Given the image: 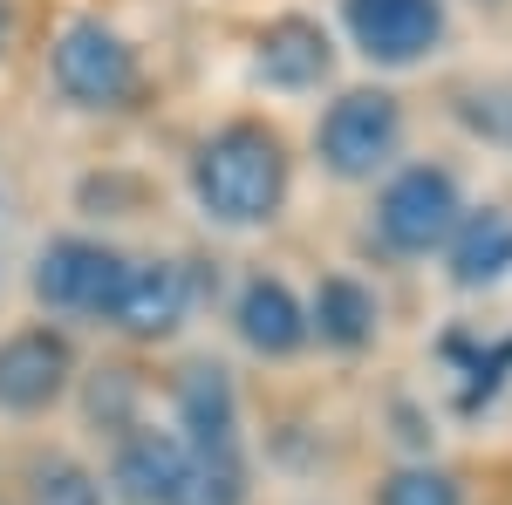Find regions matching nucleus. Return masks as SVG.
Segmentation results:
<instances>
[{
    "instance_id": "obj_1",
    "label": "nucleus",
    "mask_w": 512,
    "mask_h": 505,
    "mask_svg": "<svg viewBox=\"0 0 512 505\" xmlns=\"http://www.w3.org/2000/svg\"><path fill=\"white\" fill-rule=\"evenodd\" d=\"M185 185H192V205L226 226V233H260L274 226L280 205H287V185H294V157H287V137L260 117H233L219 123L205 144L185 164Z\"/></svg>"
},
{
    "instance_id": "obj_2",
    "label": "nucleus",
    "mask_w": 512,
    "mask_h": 505,
    "mask_svg": "<svg viewBox=\"0 0 512 505\" xmlns=\"http://www.w3.org/2000/svg\"><path fill=\"white\" fill-rule=\"evenodd\" d=\"M403 96L396 89H376V82H362V89H342L315 123V157L328 178H342V185H369V178H383L396 171V157H403Z\"/></svg>"
},
{
    "instance_id": "obj_3",
    "label": "nucleus",
    "mask_w": 512,
    "mask_h": 505,
    "mask_svg": "<svg viewBox=\"0 0 512 505\" xmlns=\"http://www.w3.org/2000/svg\"><path fill=\"white\" fill-rule=\"evenodd\" d=\"M48 76H55V96L76 103V110H89V117L130 110V103L144 96V62H137V48H130L110 21H96V14H76V21L55 35Z\"/></svg>"
},
{
    "instance_id": "obj_4",
    "label": "nucleus",
    "mask_w": 512,
    "mask_h": 505,
    "mask_svg": "<svg viewBox=\"0 0 512 505\" xmlns=\"http://www.w3.org/2000/svg\"><path fill=\"white\" fill-rule=\"evenodd\" d=\"M458 219H465V185L437 157L396 164L383 178V192H376V239L390 253H403V260L444 253V239L458 233Z\"/></svg>"
},
{
    "instance_id": "obj_5",
    "label": "nucleus",
    "mask_w": 512,
    "mask_h": 505,
    "mask_svg": "<svg viewBox=\"0 0 512 505\" xmlns=\"http://www.w3.org/2000/svg\"><path fill=\"white\" fill-rule=\"evenodd\" d=\"M342 28L355 55L376 69H417L431 62L451 35V7L444 0H342Z\"/></svg>"
},
{
    "instance_id": "obj_6",
    "label": "nucleus",
    "mask_w": 512,
    "mask_h": 505,
    "mask_svg": "<svg viewBox=\"0 0 512 505\" xmlns=\"http://www.w3.org/2000/svg\"><path fill=\"white\" fill-rule=\"evenodd\" d=\"M123 260L117 246H103V239H48L35 260V301L48 314H110V301H117V280H123Z\"/></svg>"
},
{
    "instance_id": "obj_7",
    "label": "nucleus",
    "mask_w": 512,
    "mask_h": 505,
    "mask_svg": "<svg viewBox=\"0 0 512 505\" xmlns=\"http://www.w3.org/2000/svg\"><path fill=\"white\" fill-rule=\"evenodd\" d=\"M76 383V342L48 321H28L0 342V410L7 417H41Z\"/></svg>"
},
{
    "instance_id": "obj_8",
    "label": "nucleus",
    "mask_w": 512,
    "mask_h": 505,
    "mask_svg": "<svg viewBox=\"0 0 512 505\" xmlns=\"http://www.w3.org/2000/svg\"><path fill=\"white\" fill-rule=\"evenodd\" d=\"M185 314H192V273L178 260H130L103 321L130 342H171L185 328Z\"/></svg>"
},
{
    "instance_id": "obj_9",
    "label": "nucleus",
    "mask_w": 512,
    "mask_h": 505,
    "mask_svg": "<svg viewBox=\"0 0 512 505\" xmlns=\"http://www.w3.org/2000/svg\"><path fill=\"white\" fill-rule=\"evenodd\" d=\"M253 76L280 89V96H308L335 76V35L321 28L315 14H274L253 35Z\"/></svg>"
},
{
    "instance_id": "obj_10",
    "label": "nucleus",
    "mask_w": 512,
    "mask_h": 505,
    "mask_svg": "<svg viewBox=\"0 0 512 505\" xmlns=\"http://www.w3.org/2000/svg\"><path fill=\"white\" fill-rule=\"evenodd\" d=\"M185 451L198 458H239V389L219 362H192L178 376V430H171Z\"/></svg>"
},
{
    "instance_id": "obj_11",
    "label": "nucleus",
    "mask_w": 512,
    "mask_h": 505,
    "mask_svg": "<svg viewBox=\"0 0 512 505\" xmlns=\"http://www.w3.org/2000/svg\"><path fill=\"white\" fill-rule=\"evenodd\" d=\"M233 328L239 342L267 362H287V355L308 349V301L280 280V273H253L233 294Z\"/></svg>"
},
{
    "instance_id": "obj_12",
    "label": "nucleus",
    "mask_w": 512,
    "mask_h": 505,
    "mask_svg": "<svg viewBox=\"0 0 512 505\" xmlns=\"http://www.w3.org/2000/svg\"><path fill=\"white\" fill-rule=\"evenodd\" d=\"M383 335V301L362 273H321L308 294V342L335 355H362Z\"/></svg>"
},
{
    "instance_id": "obj_13",
    "label": "nucleus",
    "mask_w": 512,
    "mask_h": 505,
    "mask_svg": "<svg viewBox=\"0 0 512 505\" xmlns=\"http://www.w3.org/2000/svg\"><path fill=\"white\" fill-rule=\"evenodd\" d=\"M444 273L458 294H485L512 280V212L506 205H465L458 233L444 239Z\"/></svg>"
},
{
    "instance_id": "obj_14",
    "label": "nucleus",
    "mask_w": 512,
    "mask_h": 505,
    "mask_svg": "<svg viewBox=\"0 0 512 505\" xmlns=\"http://www.w3.org/2000/svg\"><path fill=\"white\" fill-rule=\"evenodd\" d=\"M185 485V444L171 430H123L117 444V492L130 505H171Z\"/></svg>"
},
{
    "instance_id": "obj_15",
    "label": "nucleus",
    "mask_w": 512,
    "mask_h": 505,
    "mask_svg": "<svg viewBox=\"0 0 512 505\" xmlns=\"http://www.w3.org/2000/svg\"><path fill=\"white\" fill-rule=\"evenodd\" d=\"M253 492V471H246V451L239 458H198L185 451V485L171 505H246Z\"/></svg>"
},
{
    "instance_id": "obj_16",
    "label": "nucleus",
    "mask_w": 512,
    "mask_h": 505,
    "mask_svg": "<svg viewBox=\"0 0 512 505\" xmlns=\"http://www.w3.org/2000/svg\"><path fill=\"white\" fill-rule=\"evenodd\" d=\"M28 505H110V485L82 458H41L28 471Z\"/></svg>"
},
{
    "instance_id": "obj_17",
    "label": "nucleus",
    "mask_w": 512,
    "mask_h": 505,
    "mask_svg": "<svg viewBox=\"0 0 512 505\" xmlns=\"http://www.w3.org/2000/svg\"><path fill=\"white\" fill-rule=\"evenodd\" d=\"M376 505H465V478L431 465V458H417V465H396L376 485Z\"/></svg>"
},
{
    "instance_id": "obj_18",
    "label": "nucleus",
    "mask_w": 512,
    "mask_h": 505,
    "mask_svg": "<svg viewBox=\"0 0 512 505\" xmlns=\"http://www.w3.org/2000/svg\"><path fill=\"white\" fill-rule=\"evenodd\" d=\"M7 41H14V0H0V55H7Z\"/></svg>"
},
{
    "instance_id": "obj_19",
    "label": "nucleus",
    "mask_w": 512,
    "mask_h": 505,
    "mask_svg": "<svg viewBox=\"0 0 512 505\" xmlns=\"http://www.w3.org/2000/svg\"><path fill=\"white\" fill-rule=\"evenodd\" d=\"M485 7H499V0H485Z\"/></svg>"
}]
</instances>
